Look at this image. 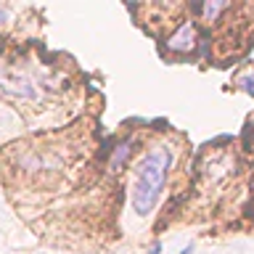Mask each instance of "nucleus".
<instances>
[{
	"label": "nucleus",
	"mask_w": 254,
	"mask_h": 254,
	"mask_svg": "<svg viewBox=\"0 0 254 254\" xmlns=\"http://www.w3.org/2000/svg\"><path fill=\"white\" fill-rule=\"evenodd\" d=\"M180 254H193V246H186V249H183Z\"/></svg>",
	"instance_id": "6"
},
{
	"label": "nucleus",
	"mask_w": 254,
	"mask_h": 254,
	"mask_svg": "<svg viewBox=\"0 0 254 254\" xmlns=\"http://www.w3.org/2000/svg\"><path fill=\"white\" fill-rule=\"evenodd\" d=\"M244 85H246V93H254V79H244Z\"/></svg>",
	"instance_id": "4"
},
{
	"label": "nucleus",
	"mask_w": 254,
	"mask_h": 254,
	"mask_svg": "<svg viewBox=\"0 0 254 254\" xmlns=\"http://www.w3.org/2000/svg\"><path fill=\"white\" fill-rule=\"evenodd\" d=\"M127 154H130V143H122V146L117 148L114 159H111V170H119V167H122V162L127 159Z\"/></svg>",
	"instance_id": "3"
},
{
	"label": "nucleus",
	"mask_w": 254,
	"mask_h": 254,
	"mask_svg": "<svg viewBox=\"0 0 254 254\" xmlns=\"http://www.w3.org/2000/svg\"><path fill=\"white\" fill-rule=\"evenodd\" d=\"M193 40H196V32L190 24H186V27L180 29V35H175L170 40V48H175V51H190V48H193Z\"/></svg>",
	"instance_id": "2"
},
{
	"label": "nucleus",
	"mask_w": 254,
	"mask_h": 254,
	"mask_svg": "<svg viewBox=\"0 0 254 254\" xmlns=\"http://www.w3.org/2000/svg\"><path fill=\"white\" fill-rule=\"evenodd\" d=\"M159 252H162V244H154V246H151V254H159Z\"/></svg>",
	"instance_id": "5"
},
{
	"label": "nucleus",
	"mask_w": 254,
	"mask_h": 254,
	"mask_svg": "<svg viewBox=\"0 0 254 254\" xmlns=\"http://www.w3.org/2000/svg\"><path fill=\"white\" fill-rule=\"evenodd\" d=\"M5 19V8H0V21H3Z\"/></svg>",
	"instance_id": "7"
},
{
	"label": "nucleus",
	"mask_w": 254,
	"mask_h": 254,
	"mask_svg": "<svg viewBox=\"0 0 254 254\" xmlns=\"http://www.w3.org/2000/svg\"><path fill=\"white\" fill-rule=\"evenodd\" d=\"M172 156L167 148H156L140 162L138 167V178H135V188H132V206L138 214H148L154 209L159 193L164 188L167 172H170Z\"/></svg>",
	"instance_id": "1"
}]
</instances>
